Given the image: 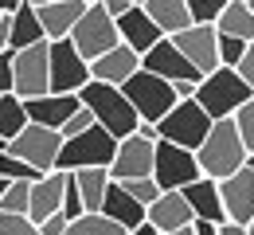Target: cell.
Instances as JSON below:
<instances>
[{"instance_id":"obj_9","label":"cell","mask_w":254,"mask_h":235,"mask_svg":"<svg viewBox=\"0 0 254 235\" xmlns=\"http://www.w3.org/2000/svg\"><path fill=\"white\" fill-rule=\"evenodd\" d=\"M153 180H157L160 192H184L188 184L199 180L195 153L180 149V145H168V141H157V149H153Z\"/></svg>"},{"instance_id":"obj_26","label":"cell","mask_w":254,"mask_h":235,"mask_svg":"<svg viewBox=\"0 0 254 235\" xmlns=\"http://www.w3.org/2000/svg\"><path fill=\"white\" fill-rule=\"evenodd\" d=\"M215 35L254 43V12H251V4H247V0H227L223 16L215 20Z\"/></svg>"},{"instance_id":"obj_19","label":"cell","mask_w":254,"mask_h":235,"mask_svg":"<svg viewBox=\"0 0 254 235\" xmlns=\"http://www.w3.org/2000/svg\"><path fill=\"white\" fill-rule=\"evenodd\" d=\"M145 224L160 235H172V232H184L195 224V216H191V208L184 204L180 192H160L157 204H149L145 208Z\"/></svg>"},{"instance_id":"obj_5","label":"cell","mask_w":254,"mask_h":235,"mask_svg":"<svg viewBox=\"0 0 254 235\" xmlns=\"http://www.w3.org/2000/svg\"><path fill=\"white\" fill-rule=\"evenodd\" d=\"M118 43H122V39H118V24L106 16L102 0H90L86 12H82V20H78L74 32H70V47H74L86 63H94L102 55H110Z\"/></svg>"},{"instance_id":"obj_36","label":"cell","mask_w":254,"mask_h":235,"mask_svg":"<svg viewBox=\"0 0 254 235\" xmlns=\"http://www.w3.org/2000/svg\"><path fill=\"white\" fill-rule=\"evenodd\" d=\"M0 235H39V228L28 216H4L0 212Z\"/></svg>"},{"instance_id":"obj_18","label":"cell","mask_w":254,"mask_h":235,"mask_svg":"<svg viewBox=\"0 0 254 235\" xmlns=\"http://www.w3.org/2000/svg\"><path fill=\"white\" fill-rule=\"evenodd\" d=\"M66 180H70V172H47V176H39L32 184V200H28V220H32L35 228L43 224V220H51V216H59L63 212V192H66Z\"/></svg>"},{"instance_id":"obj_23","label":"cell","mask_w":254,"mask_h":235,"mask_svg":"<svg viewBox=\"0 0 254 235\" xmlns=\"http://www.w3.org/2000/svg\"><path fill=\"white\" fill-rule=\"evenodd\" d=\"M102 216L106 220H114L122 232H137V228H145V208L129 196L122 184H114L110 180V188H106V200H102Z\"/></svg>"},{"instance_id":"obj_42","label":"cell","mask_w":254,"mask_h":235,"mask_svg":"<svg viewBox=\"0 0 254 235\" xmlns=\"http://www.w3.org/2000/svg\"><path fill=\"white\" fill-rule=\"evenodd\" d=\"M191 235H219V228H215V224H203V220H195V224H191Z\"/></svg>"},{"instance_id":"obj_46","label":"cell","mask_w":254,"mask_h":235,"mask_svg":"<svg viewBox=\"0 0 254 235\" xmlns=\"http://www.w3.org/2000/svg\"><path fill=\"white\" fill-rule=\"evenodd\" d=\"M4 188H8V180H4V176H0V196H4Z\"/></svg>"},{"instance_id":"obj_11","label":"cell","mask_w":254,"mask_h":235,"mask_svg":"<svg viewBox=\"0 0 254 235\" xmlns=\"http://www.w3.org/2000/svg\"><path fill=\"white\" fill-rule=\"evenodd\" d=\"M47 63H51V94H78L90 82V63L70 47V39L47 47Z\"/></svg>"},{"instance_id":"obj_17","label":"cell","mask_w":254,"mask_h":235,"mask_svg":"<svg viewBox=\"0 0 254 235\" xmlns=\"http://www.w3.org/2000/svg\"><path fill=\"white\" fill-rule=\"evenodd\" d=\"M82 110L78 94H43V98L24 102V114H28V126H43V130H55L63 134V126Z\"/></svg>"},{"instance_id":"obj_13","label":"cell","mask_w":254,"mask_h":235,"mask_svg":"<svg viewBox=\"0 0 254 235\" xmlns=\"http://www.w3.org/2000/svg\"><path fill=\"white\" fill-rule=\"evenodd\" d=\"M153 149H157V141H145L137 134L118 141V153H114V165H110V180L126 184V180L153 176Z\"/></svg>"},{"instance_id":"obj_29","label":"cell","mask_w":254,"mask_h":235,"mask_svg":"<svg viewBox=\"0 0 254 235\" xmlns=\"http://www.w3.org/2000/svg\"><path fill=\"white\" fill-rule=\"evenodd\" d=\"M32 184L35 180H12L0 196V212L4 216H28V200H32Z\"/></svg>"},{"instance_id":"obj_51","label":"cell","mask_w":254,"mask_h":235,"mask_svg":"<svg viewBox=\"0 0 254 235\" xmlns=\"http://www.w3.org/2000/svg\"><path fill=\"white\" fill-rule=\"evenodd\" d=\"M4 149H8V145H0V153H4Z\"/></svg>"},{"instance_id":"obj_16","label":"cell","mask_w":254,"mask_h":235,"mask_svg":"<svg viewBox=\"0 0 254 235\" xmlns=\"http://www.w3.org/2000/svg\"><path fill=\"white\" fill-rule=\"evenodd\" d=\"M82 12H86V0H39L35 4V20H39L47 43L70 39L74 24L82 20Z\"/></svg>"},{"instance_id":"obj_38","label":"cell","mask_w":254,"mask_h":235,"mask_svg":"<svg viewBox=\"0 0 254 235\" xmlns=\"http://www.w3.org/2000/svg\"><path fill=\"white\" fill-rule=\"evenodd\" d=\"M63 216L70 220V224H74L78 216H86V208H82V200H78V188H74L70 180H66V192H63Z\"/></svg>"},{"instance_id":"obj_27","label":"cell","mask_w":254,"mask_h":235,"mask_svg":"<svg viewBox=\"0 0 254 235\" xmlns=\"http://www.w3.org/2000/svg\"><path fill=\"white\" fill-rule=\"evenodd\" d=\"M70 184L78 188V200H82L86 212H102L106 188H110V172L106 168H78V172H70Z\"/></svg>"},{"instance_id":"obj_6","label":"cell","mask_w":254,"mask_h":235,"mask_svg":"<svg viewBox=\"0 0 254 235\" xmlns=\"http://www.w3.org/2000/svg\"><path fill=\"white\" fill-rule=\"evenodd\" d=\"M122 94H126V102L133 106V114H137L141 122H149V126H160L164 114L180 102L176 90H172V82L153 78V75H145V71H137V75L129 78L126 86H122Z\"/></svg>"},{"instance_id":"obj_45","label":"cell","mask_w":254,"mask_h":235,"mask_svg":"<svg viewBox=\"0 0 254 235\" xmlns=\"http://www.w3.org/2000/svg\"><path fill=\"white\" fill-rule=\"evenodd\" d=\"M129 235H160V232H153V228L145 224V228H137V232H129Z\"/></svg>"},{"instance_id":"obj_12","label":"cell","mask_w":254,"mask_h":235,"mask_svg":"<svg viewBox=\"0 0 254 235\" xmlns=\"http://www.w3.org/2000/svg\"><path fill=\"white\" fill-rule=\"evenodd\" d=\"M172 47L195 67L199 78H207V75L219 71V35H215V28H195L191 24L188 32L172 35Z\"/></svg>"},{"instance_id":"obj_25","label":"cell","mask_w":254,"mask_h":235,"mask_svg":"<svg viewBox=\"0 0 254 235\" xmlns=\"http://www.w3.org/2000/svg\"><path fill=\"white\" fill-rule=\"evenodd\" d=\"M35 43H47V39H43V28H39V20H35V4H32V0H20V8H16V16H12L8 55L28 51V47H35Z\"/></svg>"},{"instance_id":"obj_1","label":"cell","mask_w":254,"mask_h":235,"mask_svg":"<svg viewBox=\"0 0 254 235\" xmlns=\"http://www.w3.org/2000/svg\"><path fill=\"white\" fill-rule=\"evenodd\" d=\"M195 161H199V176H207L215 184L227 180V176H235L239 168H247V145L239 141V130H235L231 118L211 126L207 141L195 149Z\"/></svg>"},{"instance_id":"obj_22","label":"cell","mask_w":254,"mask_h":235,"mask_svg":"<svg viewBox=\"0 0 254 235\" xmlns=\"http://www.w3.org/2000/svg\"><path fill=\"white\" fill-rule=\"evenodd\" d=\"M184 204L191 208V216L195 220H203V224H227V212H223V200H219V184L215 180H207V176H199L195 184H188L184 192Z\"/></svg>"},{"instance_id":"obj_21","label":"cell","mask_w":254,"mask_h":235,"mask_svg":"<svg viewBox=\"0 0 254 235\" xmlns=\"http://www.w3.org/2000/svg\"><path fill=\"white\" fill-rule=\"evenodd\" d=\"M118 24V39H122V47H129V51H137V55H149L153 47H157L164 35L153 28V20L145 16V8L141 4H133L122 20H114Z\"/></svg>"},{"instance_id":"obj_40","label":"cell","mask_w":254,"mask_h":235,"mask_svg":"<svg viewBox=\"0 0 254 235\" xmlns=\"http://www.w3.org/2000/svg\"><path fill=\"white\" fill-rule=\"evenodd\" d=\"M66 228H70V220L59 212V216H51V220L39 224V235H66Z\"/></svg>"},{"instance_id":"obj_30","label":"cell","mask_w":254,"mask_h":235,"mask_svg":"<svg viewBox=\"0 0 254 235\" xmlns=\"http://www.w3.org/2000/svg\"><path fill=\"white\" fill-rule=\"evenodd\" d=\"M66 235H126L114 220H106L102 212H86V216H78L70 228H66Z\"/></svg>"},{"instance_id":"obj_39","label":"cell","mask_w":254,"mask_h":235,"mask_svg":"<svg viewBox=\"0 0 254 235\" xmlns=\"http://www.w3.org/2000/svg\"><path fill=\"white\" fill-rule=\"evenodd\" d=\"M235 71H239V78H243V82L251 86V94H254V43L247 47V55H243V63H239Z\"/></svg>"},{"instance_id":"obj_20","label":"cell","mask_w":254,"mask_h":235,"mask_svg":"<svg viewBox=\"0 0 254 235\" xmlns=\"http://www.w3.org/2000/svg\"><path fill=\"white\" fill-rule=\"evenodd\" d=\"M137 71H141V55L118 43L110 55H102V59L90 63V82H106V86H118L122 90Z\"/></svg>"},{"instance_id":"obj_49","label":"cell","mask_w":254,"mask_h":235,"mask_svg":"<svg viewBox=\"0 0 254 235\" xmlns=\"http://www.w3.org/2000/svg\"><path fill=\"white\" fill-rule=\"evenodd\" d=\"M247 235H254V224H251V228H247Z\"/></svg>"},{"instance_id":"obj_50","label":"cell","mask_w":254,"mask_h":235,"mask_svg":"<svg viewBox=\"0 0 254 235\" xmlns=\"http://www.w3.org/2000/svg\"><path fill=\"white\" fill-rule=\"evenodd\" d=\"M247 4H251V12H254V0H247Z\"/></svg>"},{"instance_id":"obj_47","label":"cell","mask_w":254,"mask_h":235,"mask_svg":"<svg viewBox=\"0 0 254 235\" xmlns=\"http://www.w3.org/2000/svg\"><path fill=\"white\" fill-rule=\"evenodd\" d=\"M247 168H254V153H251V157H247Z\"/></svg>"},{"instance_id":"obj_48","label":"cell","mask_w":254,"mask_h":235,"mask_svg":"<svg viewBox=\"0 0 254 235\" xmlns=\"http://www.w3.org/2000/svg\"><path fill=\"white\" fill-rule=\"evenodd\" d=\"M172 235H191V228H184V232H172Z\"/></svg>"},{"instance_id":"obj_32","label":"cell","mask_w":254,"mask_h":235,"mask_svg":"<svg viewBox=\"0 0 254 235\" xmlns=\"http://www.w3.org/2000/svg\"><path fill=\"white\" fill-rule=\"evenodd\" d=\"M133 200L141 204V208H149V204H157V196H160V188H157V180L153 176H141V180H126L122 184Z\"/></svg>"},{"instance_id":"obj_7","label":"cell","mask_w":254,"mask_h":235,"mask_svg":"<svg viewBox=\"0 0 254 235\" xmlns=\"http://www.w3.org/2000/svg\"><path fill=\"white\" fill-rule=\"evenodd\" d=\"M211 126H215V122L195 106V98H188V102H176V106L164 114V122L157 126V137L168 141V145H180V149L195 153V149L207 141Z\"/></svg>"},{"instance_id":"obj_33","label":"cell","mask_w":254,"mask_h":235,"mask_svg":"<svg viewBox=\"0 0 254 235\" xmlns=\"http://www.w3.org/2000/svg\"><path fill=\"white\" fill-rule=\"evenodd\" d=\"M0 176H4L8 184H12V180H39V172L28 168L24 161H16L12 153H0ZM43 176H47V172H43Z\"/></svg>"},{"instance_id":"obj_24","label":"cell","mask_w":254,"mask_h":235,"mask_svg":"<svg viewBox=\"0 0 254 235\" xmlns=\"http://www.w3.org/2000/svg\"><path fill=\"white\" fill-rule=\"evenodd\" d=\"M141 8H145V16L153 20V28H157L164 39H172V35H180V32L191 28L188 0H145Z\"/></svg>"},{"instance_id":"obj_43","label":"cell","mask_w":254,"mask_h":235,"mask_svg":"<svg viewBox=\"0 0 254 235\" xmlns=\"http://www.w3.org/2000/svg\"><path fill=\"white\" fill-rule=\"evenodd\" d=\"M137 137H145V141H160V137H157V126H149V122H141V126H137Z\"/></svg>"},{"instance_id":"obj_10","label":"cell","mask_w":254,"mask_h":235,"mask_svg":"<svg viewBox=\"0 0 254 235\" xmlns=\"http://www.w3.org/2000/svg\"><path fill=\"white\" fill-rule=\"evenodd\" d=\"M59 149H63V137L55 134V130L28 126V130L16 137L4 153H12L16 161H24L28 168H35V172L43 176V172H55V165H59Z\"/></svg>"},{"instance_id":"obj_35","label":"cell","mask_w":254,"mask_h":235,"mask_svg":"<svg viewBox=\"0 0 254 235\" xmlns=\"http://www.w3.org/2000/svg\"><path fill=\"white\" fill-rule=\"evenodd\" d=\"M247 47L251 43H243V39H227V35H219V67H239L243 63V55H247Z\"/></svg>"},{"instance_id":"obj_28","label":"cell","mask_w":254,"mask_h":235,"mask_svg":"<svg viewBox=\"0 0 254 235\" xmlns=\"http://www.w3.org/2000/svg\"><path fill=\"white\" fill-rule=\"evenodd\" d=\"M24 130H28L24 102L16 98V94H0V145H12Z\"/></svg>"},{"instance_id":"obj_2","label":"cell","mask_w":254,"mask_h":235,"mask_svg":"<svg viewBox=\"0 0 254 235\" xmlns=\"http://www.w3.org/2000/svg\"><path fill=\"white\" fill-rule=\"evenodd\" d=\"M78 102L94 114V126H102L114 141H126V137L137 134L141 118L133 114V106L126 102V94L118 86H106V82H86L78 90Z\"/></svg>"},{"instance_id":"obj_31","label":"cell","mask_w":254,"mask_h":235,"mask_svg":"<svg viewBox=\"0 0 254 235\" xmlns=\"http://www.w3.org/2000/svg\"><path fill=\"white\" fill-rule=\"evenodd\" d=\"M223 8H227V0H188V16L195 28H215Z\"/></svg>"},{"instance_id":"obj_37","label":"cell","mask_w":254,"mask_h":235,"mask_svg":"<svg viewBox=\"0 0 254 235\" xmlns=\"http://www.w3.org/2000/svg\"><path fill=\"white\" fill-rule=\"evenodd\" d=\"M90 126H94V114H90V110L82 106V110H78V114H74V118H70V122H66V126H63V134H59V137H63V141H70V137L86 134Z\"/></svg>"},{"instance_id":"obj_14","label":"cell","mask_w":254,"mask_h":235,"mask_svg":"<svg viewBox=\"0 0 254 235\" xmlns=\"http://www.w3.org/2000/svg\"><path fill=\"white\" fill-rule=\"evenodd\" d=\"M219 200L227 212V224L251 228L254 224V168H239L235 176L219 180Z\"/></svg>"},{"instance_id":"obj_3","label":"cell","mask_w":254,"mask_h":235,"mask_svg":"<svg viewBox=\"0 0 254 235\" xmlns=\"http://www.w3.org/2000/svg\"><path fill=\"white\" fill-rule=\"evenodd\" d=\"M251 98H254L251 86L239 78V71H231V67H219L215 75L199 78V86H195V106H199L211 122H227V118H235Z\"/></svg>"},{"instance_id":"obj_34","label":"cell","mask_w":254,"mask_h":235,"mask_svg":"<svg viewBox=\"0 0 254 235\" xmlns=\"http://www.w3.org/2000/svg\"><path fill=\"white\" fill-rule=\"evenodd\" d=\"M231 122H235V130H239V141L247 145V157H251V153H254V98L247 102V106H243V110H239Z\"/></svg>"},{"instance_id":"obj_15","label":"cell","mask_w":254,"mask_h":235,"mask_svg":"<svg viewBox=\"0 0 254 235\" xmlns=\"http://www.w3.org/2000/svg\"><path fill=\"white\" fill-rule=\"evenodd\" d=\"M141 71H145V75H153V78L172 82V86H176V82H191V86H199L195 67H191L188 59L172 47V39H160L149 55H141Z\"/></svg>"},{"instance_id":"obj_44","label":"cell","mask_w":254,"mask_h":235,"mask_svg":"<svg viewBox=\"0 0 254 235\" xmlns=\"http://www.w3.org/2000/svg\"><path fill=\"white\" fill-rule=\"evenodd\" d=\"M219 235H247V228H239V224H219Z\"/></svg>"},{"instance_id":"obj_8","label":"cell","mask_w":254,"mask_h":235,"mask_svg":"<svg viewBox=\"0 0 254 235\" xmlns=\"http://www.w3.org/2000/svg\"><path fill=\"white\" fill-rule=\"evenodd\" d=\"M47 47L51 43H35L28 51L12 55V94L20 102H32L51 94V63H47Z\"/></svg>"},{"instance_id":"obj_41","label":"cell","mask_w":254,"mask_h":235,"mask_svg":"<svg viewBox=\"0 0 254 235\" xmlns=\"http://www.w3.org/2000/svg\"><path fill=\"white\" fill-rule=\"evenodd\" d=\"M0 94H12V55H0Z\"/></svg>"},{"instance_id":"obj_4","label":"cell","mask_w":254,"mask_h":235,"mask_svg":"<svg viewBox=\"0 0 254 235\" xmlns=\"http://www.w3.org/2000/svg\"><path fill=\"white\" fill-rule=\"evenodd\" d=\"M114 153H118V141L106 134L102 126H90L86 134L70 137L63 141V149H59V172H78V168H106L114 165Z\"/></svg>"}]
</instances>
